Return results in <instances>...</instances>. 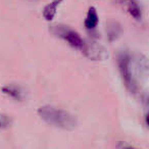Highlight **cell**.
<instances>
[{
    "label": "cell",
    "mask_w": 149,
    "mask_h": 149,
    "mask_svg": "<svg viewBox=\"0 0 149 149\" xmlns=\"http://www.w3.org/2000/svg\"><path fill=\"white\" fill-rule=\"evenodd\" d=\"M38 114L44 122L55 128L70 131L77 127V120L72 113L54 106H41L38 109Z\"/></svg>",
    "instance_id": "1"
},
{
    "label": "cell",
    "mask_w": 149,
    "mask_h": 149,
    "mask_svg": "<svg viewBox=\"0 0 149 149\" xmlns=\"http://www.w3.org/2000/svg\"><path fill=\"white\" fill-rule=\"evenodd\" d=\"M118 68L122 74L123 81L125 82L126 87L131 92H136L137 84L135 81V76L133 74L132 66H131V58L127 54H120L118 56Z\"/></svg>",
    "instance_id": "2"
},
{
    "label": "cell",
    "mask_w": 149,
    "mask_h": 149,
    "mask_svg": "<svg viewBox=\"0 0 149 149\" xmlns=\"http://www.w3.org/2000/svg\"><path fill=\"white\" fill-rule=\"evenodd\" d=\"M133 72H136L139 77L149 76V59L142 54H137L134 57V62H131Z\"/></svg>",
    "instance_id": "3"
},
{
    "label": "cell",
    "mask_w": 149,
    "mask_h": 149,
    "mask_svg": "<svg viewBox=\"0 0 149 149\" xmlns=\"http://www.w3.org/2000/svg\"><path fill=\"white\" fill-rule=\"evenodd\" d=\"M60 36L70 44L72 47L76 48V49L82 50L85 45V41L81 38V36L77 33V32L72 31L70 29H63L60 32Z\"/></svg>",
    "instance_id": "4"
},
{
    "label": "cell",
    "mask_w": 149,
    "mask_h": 149,
    "mask_svg": "<svg viewBox=\"0 0 149 149\" xmlns=\"http://www.w3.org/2000/svg\"><path fill=\"white\" fill-rule=\"evenodd\" d=\"M83 52L86 54L88 58L93 60L101 59L105 56V50L102 46L96 44V42H85L83 47Z\"/></svg>",
    "instance_id": "5"
},
{
    "label": "cell",
    "mask_w": 149,
    "mask_h": 149,
    "mask_svg": "<svg viewBox=\"0 0 149 149\" xmlns=\"http://www.w3.org/2000/svg\"><path fill=\"white\" fill-rule=\"evenodd\" d=\"M63 0H52V2H50L48 5H46L45 8L43 10V17L46 21H51L53 17H55L56 11H57V7Z\"/></svg>",
    "instance_id": "6"
},
{
    "label": "cell",
    "mask_w": 149,
    "mask_h": 149,
    "mask_svg": "<svg viewBox=\"0 0 149 149\" xmlns=\"http://www.w3.org/2000/svg\"><path fill=\"white\" fill-rule=\"evenodd\" d=\"M2 91H3V93L10 96L11 98H13V99H15V100H22L24 98V95H25L23 90L19 87L15 86V85L4 86V87L2 88Z\"/></svg>",
    "instance_id": "7"
},
{
    "label": "cell",
    "mask_w": 149,
    "mask_h": 149,
    "mask_svg": "<svg viewBox=\"0 0 149 149\" xmlns=\"http://www.w3.org/2000/svg\"><path fill=\"white\" fill-rule=\"evenodd\" d=\"M98 24V15L97 11H96L95 7H90L89 10H88L87 17L85 19V27L88 30H92L94 28H96Z\"/></svg>",
    "instance_id": "8"
},
{
    "label": "cell",
    "mask_w": 149,
    "mask_h": 149,
    "mask_svg": "<svg viewBox=\"0 0 149 149\" xmlns=\"http://www.w3.org/2000/svg\"><path fill=\"white\" fill-rule=\"evenodd\" d=\"M128 11L135 19H140L142 17V13H141V8L139 6L138 3L135 0H130L128 4Z\"/></svg>",
    "instance_id": "9"
},
{
    "label": "cell",
    "mask_w": 149,
    "mask_h": 149,
    "mask_svg": "<svg viewBox=\"0 0 149 149\" xmlns=\"http://www.w3.org/2000/svg\"><path fill=\"white\" fill-rule=\"evenodd\" d=\"M11 125V118L8 116L0 113V129L8 128Z\"/></svg>",
    "instance_id": "10"
},
{
    "label": "cell",
    "mask_w": 149,
    "mask_h": 149,
    "mask_svg": "<svg viewBox=\"0 0 149 149\" xmlns=\"http://www.w3.org/2000/svg\"><path fill=\"white\" fill-rule=\"evenodd\" d=\"M146 124H147V126H149V112L147 113V116H146Z\"/></svg>",
    "instance_id": "11"
}]
</instances>
